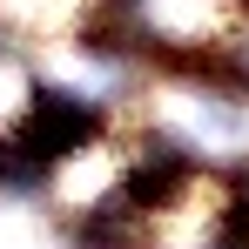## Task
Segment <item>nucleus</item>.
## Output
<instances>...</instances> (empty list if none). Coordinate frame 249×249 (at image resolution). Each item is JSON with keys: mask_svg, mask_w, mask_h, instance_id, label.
I'll use <instances>...</instances> for the list:
<instances>
[{"mask_svg": "<svg viewBox=\"0 0 249 249\" xmlns=\"http://www.w3.org/2000/svg\"><path fill=\"white\" fill-rule=\"evenodd\" d=\"M115 128V101L101 94H81L68 81H27L20 94V115L7 122V135L20 142V155L47 175H61L68 162H81L88 148H101Z\"/></svg>", "mask_w": 249, "mask_h": 249, "instance_id": "obj_1", "label": "nucleus"}, {"mask_svg": "<svg viewBox=\"0 0 249 249\" xmlns=\"http://www.w3.org/2000/svg\"><path fill=\"white\" fill-rule=\"evenodd\" d=\"M155 229H162V215H148L142 202H128L115 182L61 215V236H68L74 249H148Z\"/></svg>", "mask_w": 249, "mask_h": 249, "instance_id": "obj_2", "label": "nucleus"}]
</instances>
